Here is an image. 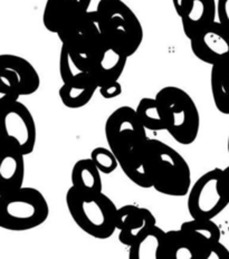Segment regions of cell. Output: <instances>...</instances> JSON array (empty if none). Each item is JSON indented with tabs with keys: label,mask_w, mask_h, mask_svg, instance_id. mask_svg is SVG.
<instances>
[{
	"label": "cell",
	"mask_w": 229,
	"mask_h": 259,
	"mask_svg": "<svg viewBox=\"0 0 229 259\" xmlns=\"http://www.w3.org/2000/svg\"><path fill=\"white\" fill-rule=\"evenodd\" d=\"M66 206L74 223L93 238L107 239L118 229V208L103 192H86L72 186Z\"/></svg>",
	"instance_id": "1"
},
{
	"label": "cell",
	"mask_w": 229,
	"mask_h": 259,
	"mask_svg": "<svg viewBox=\"0 0 229 259\" xmlns=\"http://www.w3.org/2000/svg\"><path fill=\"white\" fill-rule=\"evenodd\" d=\"M102 35L108 44L130 57L143 40V27L123 0H100L96 7Z\"/></svg>",
	"instance_id": "2"
},
{
	"label": "cell",
	"mask_w": 229,
	"mask_h": 259,
	"mask_svg": "<svg viewBox=\"0 0 229 259\" xmlns=\"http://www.w3.org/2000/svg\"><path fill=\"white\" fill-rule=\"evenodd\" d=\"M166 121V131L182 145L193 144L199 134L200 114L197 105L186 91L166 86L156 95Z\"/></svg>",
	"instance_id": "3"
},
{
	"label": "cell",
	"mask_w": 229,
	"mask_h": 259,
	"mask_svg": "<svg viewBox=\"0 0 229 259\" xmlns=\"http://www.w3.org/2000/svg\"><path fill=\"white\" fill-rule=\"evenodd\" d=\"M50 215V206L35 188L0 194V227L10 231H26L42 226Z\"/></svg>",
	"instance_id": "4"
},
{
	"label": "cell",
	"mask_w": 229,
	"mask_h": 259,
	"mask_svg": "<svg viewBox=\"0 0 229 259\" xmlns=\"http://www.w3.org/2000/svg\"><path fill=\"white\" fill-rule=\"evenodd\" d=\"M121 166L123 174L140 188L149 189L155 185V160L148 134L128 131L108 145Z\"/></svg>",
	"instance_id": "5"
},
{
	"label": "cell",
	"mask_w": 229,
	"mask_h": 259,
	"mask_svg": "<svg viewBox=\"0 0 229 259\" xmlns=\"http://www.w3.org/2000/svg\"><path fill=\"white\" fill-rule=\"evenodd\" d=\"M155 160V185L158 192L170 197H184L192 188V170L186 159L170 145L149 139Z\"/></svg>",
	"instance_id": "6"
},
{
	"label": "cell",
	"mask_w": 229,
	"mask_h": 259,
	"mask_svg": "<svg viewBox=\"0 0 229 259\" xmlns=\"http://www.w3.org/2000/svg\"><path fill=\"white\" fill-rule=\"evenodd\" d=\"M57 36L62 45L67 48L70 55L86 72L91 71L92 64L105 41L96 10L87 12L63 28Z\"/></svg>",
	"instance_id": "7"
},
{
	"label": "cell",
	"mask_w": 229,
	"mask_h": 259,
	"mask_svg": "<svg viewBox=\"0 0 229 259\" xmlns=\"http://www.w3.org/2000/svg\"><path fill=\"white\" fill-rule=\"evenodd\" d=\"M41 86L40 74L24 57L0 55V104L36 93Z\"/></svg>",
	"instance_id": "8"
},
{
	"label": "cell",
	"mask_w": 229,
	"mask_h": 259,
	"mask_svg": "<svg viewBox=\"0 0 229 259\" xmlns=\"http://www.w3.org/2000/svg\"><path fill=\"white\" fill-rule=\"evenodd\" d=\"M228 204L222 188V169L219 168L207 171L188 193V211L193 219H214Z\"/></svg>",
	"instance_id": "9"
},
{
	"label": "cell",
	"mask_w": 229,
	"mask_h": 259,
	"mask_svg": "<svg viewBox=\"0 0 229 259\" xmlns=\"http://www.w3.org/2000/svg\"><path fill=\"white\" fill-rule=\"evenodd\" d=\"M3 142L12 145L26 156L36 145V123L31 112L19 100L0 104Z\"/></svg>",
	"instance_id": "10"
},
{
	"label": "cell",
	"mask_w": 229,
	"mask_h": 259,
	"mask_svg": "<svg viewBox=\"0 0 229 259\" xmlns=\"http://www.w3.org/2000/svg\"><path fill=\"white\" fill-rule=\"evenodd\" d=\"M189 40L199 61L211 66L229 61V30L219 21L207 26Z\"/></svg>",
	"instance_id": "11"
},
{
	"label": "cell",
	"mask_w": 229,
	"mask_h": 259,
	"mask_svg": "<svg viewBox=\"0 0 229 259\" xmlns=\"http://www.w3.org/2000/svg\"><path fill=\"white\" fill-rule=\"evenodd\" d=\"M172 4L188 39L216 21L217 0H172Z\"/></svg>",
	"instance_id": "12"
},
{
	"label": "cell",
	"mask_w": 229,
	"mask_h": 259,
	"mask_svg": "<svg viewBox=\"0 0 229 259\" xmlns=\"http://www.w3.org/2000/svg\"><path fill=\"white\" fill-rule=\"evenodd\" d=\"M157 225L155 214L149 209L125 204L118 208L117 228L120 230L119 241L122 245L130 247L145 230Z\"/></svg>",
	"instance_id": "13"
},
{
	"label": "cell",
	"mask_w": 229,
	"mask_h": 259,
	"mask_svg": "<svg viewBox=\"0 0 229 259\" xmlns=\"http://www.w3.org/2000/svg\"><path fill=\"white\" fill-rule=\"evenodd\" d=\"M92 0H47L43 13L45 28L58 34L65 27L90 12Z\"/></svg>",
	"instance_id": "14"
},
{
	"label": "cell",
	"mask_w": 229,
	"mask_h": 259,
	"mask_svg": "<svg viewBox=\"0 0 229 259\" xmlns=\"http://www.w3.org/2000/svg\"><path fill=\"white\" fill-rule=\"evenodd\" d=\"M25 154L12 145L2 143L0 152V194L24 187Z\"/></svg>",
	"instance_id": "15"
},
{
	"label": "cell",
	"mask_w": 229,
	"mask_h": 259,
	"mask_svg": "<svg viewBox=\"0 0 229 259\" xmlns=\"http://www.w3.org/2000/svg\"><path fill=\"white\" fill-rule=\"evenodd\" d=\"M129 56L105 40L91 67L99 86L105 83L117 82L123 74Z\"/></svg>",
	"instance_id": "16"
},
{
	"label": "cell",
	"mask_w": 229,
	"mask_h": 259,
	"mask_svg": "<svg viewBox=\"0 0 229 259\" xmlns=\"http://www.w3.org/2000/svg\"><path fill=\"white\" fill-rule=\"evenodd\" d=\"M97 90L99 83L94 75L86 72L72 82L63 83L58 95L64 106L68 109H81L90 103Z\"/></svg>",
	"instance_id": "17"
},
{
	"label": "cell",
	"mask_w": 229,
	"mask_h": 259,
	"mask_svg": "<svg viewBox=\"0 0 229 259\" xmlns=\"http://www.w3.org/2000/svg\"><path fill=\"white\" fill-rule=\"evenodd\" d=\"M180 229L197 245L204 259L210 258L212 247L220 241V229L212 219H192L184 221L180 226Z\"/></svg>",
	"instance_id": "18"
},
{
	"label": "cell",
	"mask_w": 229,
	"mask_h": 259,
	"mask_svg": "<svg viewBox=\"0 0 229 259\" xmlns=\"http://www.w3.org/2000/svg\"><path fill=\"white\" fill-rule=\"evenodd\" d=\"M128 131H136L146 134V128L139 120L136 111L131 106H121L113 111L106 118L104 132L107 144H112L116 140Z\"/></svg>",
	"instance_id": "19"
},
{
	"label": "cell",
	"mask_w": 229,
	"mask_h": 259,
	"mask_svg": "<svg viewBox=\"0 0 229 259\" xmlns=\"http://www.w3.org/2000/svg\"><path fill=\"white\" fill-rule=\"evenodd\" d=\"M167 231L157 225L145 230L129 249L130 259H163Z\"/></svg>",
	"instance_id": "20"
},
{
	"label": "cell",
	"mask_w": 229,
	"mask_h": 259,
	"mask_svg": "<svg viewBox=\"0 0 229 259\" xmlns=\"http://www.w3.org/2000/svg\"><path fill=\"white\" fill-rule=\"evenodd\" d=\"M163 259H204L197 245L181 229L167 231Z\"/></svg>",
	"instance_id": "21"
},
{
	"label": "cell",
	"mask_w": 229,
	"mask_h": 259,
	"mask_svg": "<svg viewBox=\"0 0 229 259\" xmlns=\"http://www.w3.org/2000/svg\"><path fill=\"white\" fill-rule=\"evenodd\" d=\"M72 186L86 192H102L101 171L91 158L81 159L72 169Z\"/></svg>",
	"instance_id": "22"
},
{
	"label": "cell",
	"mask_w": 229,
	"mask_h": 259,
	"mask_svg": "<svg viewBox=\"0 0 229 259\" xmlns=\"http://www.w3.org/2000/svg\"><path fill=\"white\" fill-rule=\"evenodd\" d=\"M210 86L217 110L229 115V61L211 66Z\"/></svg>",
	"instance_id": "23"
},
{
	"label": "cell",
	"mask_w": 229,
	"mask_h": 259,
	"mask_svg": "<svg viewBox=\"0 0 229 259\" xmlns=\"http://www.w3.org/2000/svg\"><path fill=\"white\" fill-rule=\"evenodd\" d=\"M135 111L139 120L146 130L155 132L166 130L165 116H163L161 106L156 97L155 99H151V97L141 99Z\"/></svg>",
	"instance_id": "24"
},
{
	"label": "cell",
	"mask_w": 229,
	"mask_h": 259,
	"mask_svg": "<svg viewBox=\"0 0 229 259\" xmlns=\"http://www.w3.org/2000/svg\"><path fill=\"white\" fill-rule=\"evenodd\" d=\"M85 73L86 71L80 66V64L70 55L67 48L62 45L61 53H59V75L63 83L72 82Z\"/></svg>",
	"instance_id": "25"
},
{
	"label": "cell",
	"mask_w": 229,
	"mask_h": 259,
	"mask_svg": "<svg viewBox=\"0 0 229 259\" xmlns=\"http://www.w3.org/2000/svg\"><path fill=\"white\" fill-rule=\"evenodd\" d=\"M90 158L103 175H111L120 166L116 154L110 148H95L91 152Z\"/></svg>",
	"instance_id": "26"
},
{
	"label": "cell",
	"mask_w": 229,
	"mask_h": 259,
	"mask_svg": "<svg viewBox=\"0 0 229 259\" xmlns=\"http://www.w3.org/2000/svg\"><path fill=\"white\" fill-rule=\"evenodd\" d=\"M99 91L102 97H104L106 100H112L122 94V85L120 84L119 80L105 83L99 86Z\"/></svg>",
	"instance_id": "27"
},
{
	"label": "cell",
	"mask_w": 229,
	"mask_h": 259,
	"mask_svg": "<svg viewBox=\"0 0 229 259\" xmlns=\"http://www.w3.org/2000/svg\"><path fill=\"white\" fill-rule=\"evenodd\" d=\"M217 19L229 30V0H217Z\"/></svg>",
	"instance_id": "28"
},
{
	"label": "cell",
	"mask_w": 229,
	"mask_h": 259,
	"mask_svg": "<svg viewBox=\"0 0 229 259\" xmlns=\"http://www.w3.org/2000/svg\"><path fill=\"white\" fill-rule=\"evenodd\" d=\"M211 256H215L217 259H229V250L225 245H222L220 241H218L217 244L212 247Z\"/></svg>",
	"instance_id": "29"
},
{
	"label": "cell",
	"mask_w": 229,
	"mask_h": 259,
	"mask_svg": "<svg viewBox=\"0 0 229 259\" xmlns=\"http://www.w3.org/2000/svg\"><path fill=\"white\" fill-rule=\"evenodd\" d=\"M222 188L227 199L229 200V165L222 170Z\"/></svg>",
	"instance_id": "30"
},
{
	"label": "cell",
	"mask_w": 229,
	"mask_h": 259,
	"mask_svg": "<svg viewBox=\"0 0 229 259\" xmlns=\"http://www.w3.org/2000/svg\"><path fill=\"white\" fill-rule=\"evenodd\" d=\"M227 148H228V153H229V136H228V143H227Z\"/></svg>",
	"instance_id": "31"
}]
</instances>
